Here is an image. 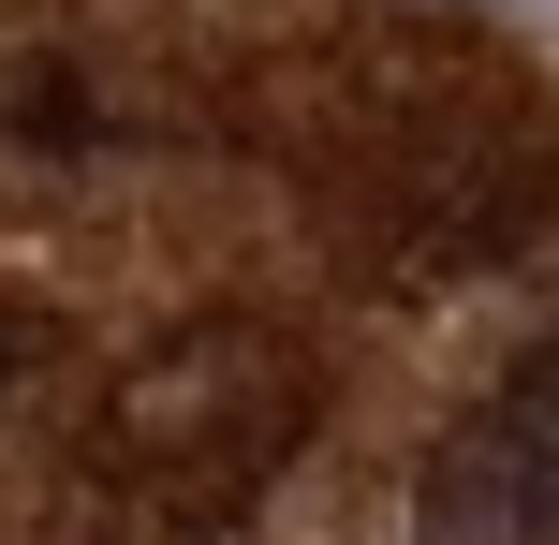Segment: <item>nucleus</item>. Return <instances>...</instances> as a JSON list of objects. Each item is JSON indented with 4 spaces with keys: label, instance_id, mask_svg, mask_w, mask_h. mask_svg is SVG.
<instances>
[{
    "label": "nucleus",
    "instance_id": "1",
    "mask_svg": "<svg viewBox=\"0 0 559 545\" xmlns=\"http://www.w3.org/2000/svg\"><path fill=\"white\" fill-rule=\"evenodd\" d=\"M413 531H427V545H559V340H531V354L442 428Z\"/></svg>",
    "mask_w": 559,
    "mask_h": 545
},
{
    "label": "nucleus",
    "instance_id": "2",
    "mask_svg": "<svg viewBox=\"0 0 559 545\" xmlns=\"http://www.w3.org/2000/svg\"><path fill=\"white\" fill-rule=\"evenodd\" d=\"M531 15H545V0H531Z\"/></svg>",
    "mask_w": 559,
    "mask_h": 545
}]
</instances>
